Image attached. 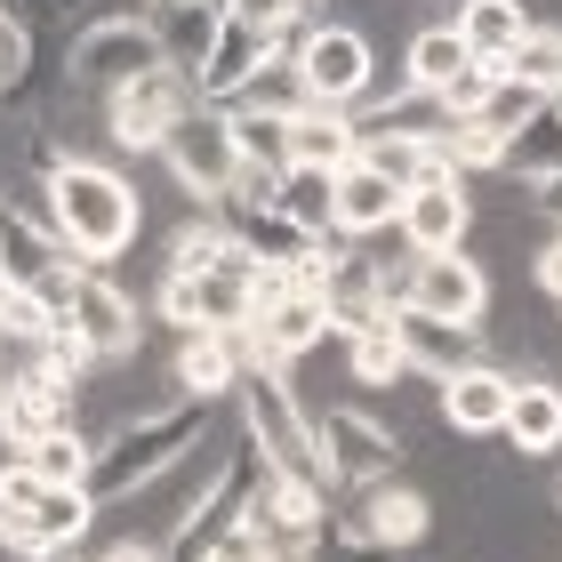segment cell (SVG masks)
I'll return each instance as SVG.
<instances>
[{"label":"cell","instance_id":"18","mask_svg":"<svg viewBox=\"0 0 562 562\" xmlns=\"http://www.w3.org/2000/svg\"><path fill=\"white\" fill-rule=\"evenodd\" d=\"M353 522H362L370 539L402 562V554H411L426 530H434V498H426V491H411L402 474H386V482H370V491H353Z\"/></svg>","mask_w":562,"mask_h":562},{"label":"cell","instance_id":"23","mask_svg":"<svg viewBox=\"0 0 562 562\" xmlns=\"http://www.w3.org/2000/svg\"><path fill=\"white\" fill-rule=\"evenodd\" d=\"M145 16H153V33H161V57L193 81V65L210 57L225 9H217V0H145Z\"/></svg>","mask_w":562,"mask_h":562},{"label":"cell","instance_id":"37","mask_svg":"<svg viewBox=\"0 0 562 562\" xmlns=\"http://www.w3.org/2000/svg\"><path fill=\"white\" fill-rule=\"evenodd\" d=\"M234 24H258V33H281V24H305L314 16V0H217Z\"/></svg>","mask_w":562,"mask_h":562},{"label":"cell","instance_id":"4","mask_svg":"<svg viewBox=\"0 0 562 562\" xmlns=\"http://www.w3.org/2000/svg\"><path fill=\"white\" fill-rule=\"evenodd\" d=\"M153 65H169V57H161V33H153L145 9H105V16H89L81 33H65V81L81 97H97V105H105L113 89H130L137 72H153Z\"/></svg>","mask_w":562,"mask_h":562},{"label":"cell","instance_id":"6","mask_svg":"<svg viewBox=\"0 0 562 562\" xmlns=\"http://www.w3.org/2000/svg\"><path fill=\"white\" fill-rule=\"evenodd\" d=\"M290 65L305 81V105H346L353 113V97L378 81V41L362 33V24H338V16L314 24L305 16L297 41H290Z\"/></svg>","mask_w":562,"mask_h":562},{"label":"cell","instance_id":"29","mask_svg":"<svg viewBox=\"0 0 562 562\" xmlns=\"http://www.w3.org/2000/svg\"><path fill=\"white\" fill-rule=\"evenodd\" d=\"M458 65H474V57H467V41L450 33V16L418 24V33H411V48H402V81H411V89H426V97H442Z\"/></svg>","mask_w":562,"mask_h":562},{"label":"cell","instance_id":"13","mask_svg":"<svg viewBox=\"0 0 562 562\" xmlns=\"http://www.w3.org/2000/svg\"><path fill=\"white\" fill-rule=\"evenodd\" d=\"M322 338H338V329H329V305L314 290H290V273H281V290L249 314V362H273V370L305 362Z\"/></svg>","mask_w":562,"mask_h":562},{"label":"cell","instance_id":"19","mask_svg":"<svg viewBox=\"0 0 562 562\" xmlns=\"http://www.w3.org/2000/svg\"><path fill=\"white\" fill-rule=\"evenodd\" d=\"M273 57V33H258V24H234L225 16L217 24V41H210V57L193 65V97L201 105H234V97L258 81V65Z\"/></svg>","mask_w":562,"mask_h":562},{"label":"cell","instance_id":"22","mask_svg":"<svg viewBox=\"0 0 562 562\" xmlns=\"http://www.w3.org/2000/svg\"><path fill=\"white\" fill-rule=\"evenodd\" d=\"M506 442H515V458H554L562 450V386L547 370H522L515 378V402H506Z\"/></svg>","mask_w":562,"mask_h":562},{"label":"cell","instance_id":"33","mask_svg":"<svg viewBox=\"0 0 562 562\" xmlns=\"http://www.w3.org/2000/svg\"><path fill=\"white\" fill-rule=\"evenodd\" d=\"M498 72L506 81H530V89H562V24H530V33L498 57Z\"/></svg>","mask_w":562,"mask_h":562},{"label":"cell","instance_id":"36","mask_svg":"<svg viewBox=\"0 0 562 562\" xmlns=\"http://www.w3.org/2000/svg\"><path fill=\"white\" fill-rule=\"evenodd\" d=\"M48 329H57V314H48V305L24 290V281H9V290H0V338H16V346H41Z\"/></svg>","mask_w":562,"mask_h":562},{"label":"cell","instance_id":"41","mask_svg":"<svg viewBox=\"0 0 562 562\" xmlns=\"http://www.w3.org/2000/svg\"><path fill=\"white\" fill-rule=\"evenodd\" d=\"M530 281H539L547 297H562V234H554V241L539 249V258H530Z\"/></svg>","mask_w":562,"mask_h":562},{"label":"cell","instance_id":"17","mask_svg":"<svg viewBox=\"0 0 562 562\" xmlns=\"http://www.w3.org/2000/svg\"><path fill=\"white\" fill-rule=\"evenodd\" d=\"M394 338H402V362H411V378H426V386L491 353L474 322H442V314H418V305H394Z\"/></svg>","mask_w":562,"mask_h":562},{"label":"cell","instance_id":"30","mask_svg":"<svg viewBox=\"0 0 562 562\" xmlns=\"http://www.w3.org/2000/svg\"><path fill=\"white\" fill-rule=\"evenodd\" d=\"M329 177H338V169H305V161H290L273 177V210L290 217L297 234H329V201H338V193H329Z\"/></svg>","mask_w":562,"mask_h":562},{"label":"cell","instance_id":"10","mask_svg":"<svg viewBox=\"0 0 562 562\" xmlns=\"http://www.w3.org/2000/svg\"><path fill=\"white\" fill-rule=\"evenodd\" d=\"M97 530V498L81 482H41V498L24 515H0V547L16 562H41V554H72Z\"/></svg>","mask_w":562,"mask_h":562},{"label":"cell","instance_id":"2","mask_svg":"<svg viewBox=\"0 0 562 562\" xmlns=\"http://www.w3.org/2000/svg\"><path fill=\"white\" fill-rule=\"evenodd\" d=\"M41 193H48V217H57V241L72 249V266H113L145 234V193L97 153H72Z\"/></svg>","mask_w":562,"mask_h":562},{"label":"cell","instance_id":"31","mask_svg":"<svg viewBox=\"0 0 562 562\" xmlns=\"http://www.w3.org/2000/svg\"><path fill=\"white\" fill-rule=\"evenodd\" d=\"M554 169H562V113H554V105H539L515 137H506L498 177H522V186H530V177H554Z\"/></svg>","mask_w":562,"mask_h":562},{"label":"cell","instance_id":"27","mask_svg":"<svg viewBox=\"0 0 562 562\" xmlns=\"http://www.w3.org/2000/svg\"><path fill=\"white\" fill-rule=\"evenodd\" d=\"M225 258H241V241H234V225H225L217 210L177 217L169 241H161V266H177V273H217Z\"/></svg>","mask_w":562,"mask_h":562},{"label":"cell","instance_id":"40","mask_svg":"<svg viewBox=\"0 0 562 562\" xmlns=\"http://www.w3.org/2000/svg\"><path fill=\"white\" fill-rule=\"evenodd\" d=\"M522 201H530V210H539L547 225H562V169H554V177H530Z\"/></svg>","mask_w":562,"mask_h":562},{"label":"cell","instance_id":"43","mask_svg":"<svg viewBox=\"0 0 562 562\" xmlns=\"http://www.w3.org/2000/svg\"><path fill=\"white\" fill-rule=\"evenodd\" d=\"M418 9H434V16H450V9H458V0H418Z\"/></svg>","mask_w":562,"mask_h":562},{"label":"cell","instance_id":"12","mask_svg":"<svg viewBox=\"0 0 562 562\" xmlns=\"http://www.w3.org/2000/svg\"><path fill=\"white\" fill-rule=\"evenodd\" d=\"M402 305H418V314H442V322H474V329H482V314H491V273H482V258H467V249H434V258H418V249H411Z\"/></svg>","mask_w":562,"mask_h":562},{"label":"cell","instance_id":"21","mask_svg":"<svg viewBox=\"0 0 562 562\" xmlns=\"http://www.w3.org/2000/svg\"><path fill=\"white\" fill-rule=\"evenodd\" d=\"M65 418H72V394L57 386V378H41V370L0 378V450L9 458H24L48 426H65Z\"/></svg>","mask_w":562,"mask_h":562},{"label":"cell","instance_id":"42","mask_svg":"<svg viewBox=\"0 0 562 562\" xmlns=\"http://www.w3.org/2000/svg\"><path fill=\"white\" fill-rule=\"evenodd\" d=\"M89 562H161V547H145V539H113L105 554H89Z\"/></svg>","mask_w":562,"mask_h":562},{"label":"cell","instance_id":"35","mask_svg":"<svg viewBox=\"0 0 562 562\" xmlns=\"http://www.w3.org/2000/svg\"><path fill=\"white\" fill-rule=\"evenodd\" d=\"M539 105H547V89H530V81H506V72H498V81H491V97L474 105V121H491L498 137H515V130H522V121L539 113Z\"/></svg>","mask_w":562,"mask_h":562},{"label":"cell","instance_id":"5","mask_svg":"<svg viewBox=\"0 0 562 562\" xmlns=\"http://www.w3.org/2000/svg\"><path fill=\"white\" fill-rule=\"evenodd\" d=\"M305 418H314V442H322L338 491H370V482L402 474V458H411V434L386 411H370V402H314Z\"/></svg>","mask_w":562,"mask_h":562},{"label":"cell","instance_id":"9","mask_svg":"<svg viewBox=\"0 0 562 562\" xmlns=\"http://www.w3.org/2000/svg\"><path fill=\"white\" fill-rule=\"evenodd\" d=\"M65 322L89 338L97 362H137V353H145V297H137L113 266H81V273H72Z\"/></svg>","mask_w":562,"mask_h":562},{"label":"cell","instance_id":"16","mask_svg":"<svg viewBox=\"0 0 562 562\" xmlns=\"http://www.w3.org/2000/svg\"><path fill=\"white\" fill-rule=\"evenodd\" d=\"M322 305H329V329H338V338H353V329H378V322H394L386 266H378L362 241H346V249H338V266H329V281H322Z\"/></svg>","mask_w":562,"mask_h":562},{"label":"cell","instance_id":"8","mask_svg":"<svg viewBox=\"0 0 562 562\" xmlns=\"http://www.w3.org/2000/svg\"><path fill=\"white\" fill-rule=\"evenodd\" d=\"M193 105H201V97H193L186 72H177V65H153V72H137L130 89H113V97H105L97 130H105L113 153H130V161H137V153H161V137H169Z\"/></svg>","mask_w":562,"mask_h":562},{"label":"cell","instance_id":"14","mask_svg":"<svg viewBox=\"0 0 562 562\" xmlns=\"http://www.w3.org/2000/svg\"><path fill=\"white\" fill-rule=\"evenodd\" d=\"M506 402H515V370L506 362H467L450 378H434V411H442L450 434H467V442H491V434L506 426Z\"/></svg>","mask_w":562,"mask_h":562},{"label":"cell","instance_id":"38","mask_svg":"<svg viewBox=\"0 0 562 562\" xmlns=\"http://www.w3.org/2000/svg\"><path fill=\"white\" fill-rule=\"evenodd\" d=\"M491 81H498V72L482 65V57H474V65H458V72H450V89L434 97V105H442V121H458V113H474L482 97H491Z\"/></svg>","mask_w":562,"mask_h":562},{"label":"cell","instance_id":"3","mask_svg":"<svg viewBox=\"0 0 562 562\" xmlns=\"http://www.w3.org/2000/svg\"><path fill=\"white\" fill-rule=\"evenodd\" d=\"M234 411H241L249 450H258L273 474L338 491V482H329V458H322V442H314V418H305V402H297V386H290V370L249 362V370H241V386H234Z\"/></svg>","mask_w":562,"mask_h":562},{"label":"cell","instance_id":"11","mask_svg":"<svg viewBox=\"0 0 562 562\" xmlns=\"http://www.w3.org/2000/svg\"><path fill=\"white\" fill-rule=\"evenodd\" d=\"M467 234H474V186L458 169H434V177H418V186L402 193V217H394L402 249L434 258V249H467Z\"/></svg>","mask_w":562,"mask_h":562},{"label":"cell","instance_id":"1","mask_svg":"<svg viewBox=\"0 0 562 562\" xmlns=\"http://www.w3.org/2000/svg\"><path fill=\"white\" fill-rule=\"evenodd\" d=\"M210 411H217V402H193V394H161V402H145V411H130L113 434H97L81 491H89L97 506L137 498L153 474H169L193 442H210V434H217V426H210Z\"/></svg>","mask_w":562,"mask_h":562},{"label":"cell","instance_id":"24","mask_svg":"<svg viewBox=\"0 0 562 562\" xmlns=\"http://www.w3.org/2000/svg\"><path fill=\"white\" fill-rule=\"evenodd\" d=\"M530 24H539L530 0H458V9H450V33L467 41V57H482L491 72H498V57L530 33Z\"/></svg>","mask_w":562,"mask_h":562},{"label":"cell","instance_id":"44","mask_svg":"<svg viewBox=\"0 0 562 562\" xmlns=\"http://www.w3.org/2000/svg\"><path fill=\"white\" fill-rule=\"evenodd\" d=\"M554 338H562V297H554Z\"/></svg>","mask_w":562,"mask_h":562},{"label":"cell","instance_id":"15","mask_svg":"<svg viewBox=\"0 0 562 562\" xmlns=\"http://www.w3.org/2000/svg\"><path fill=\"white\" fill-rule=\"evenodd\" d=\"M249 370V329H186L169 346V394L193 402H225Z\"/></svg>","mask_w":562,"mask_h":562},{"label":"cell","instance_id":"20","mask_svg":"<svg viewBox=\"0 0 562 562\" xmlns=\"http://www.w3.org/2000/svg\"><path fill=\"white\" fill-rule=\"evenodd\" d=\"M329 234H346V241H378V234H394V217H402V186H386L370 161H346L338 177H329Z\"/></svg>","mask_w":562,"mask_h":562},{"label":"cell","instance_id":"39","mask_svg":"<svg viewBox=\"0 0 562 562\" xmlns=\"http://www.w3.org/2000/svg\"><path fill=\"white\" fill-rule=\"evenodd\" d=\"M33 498H41V474H33V458H0V515H24Z\"/></svg>","mask_w":562,"mask_h":562},{"label":"cell","instance_id":"48","mask_svg":"<svg viewBox=\"0 0 562 562\" xmlns=\"http://www.w3.org/2000/svg\"><path fill=\"white\" fill-rule=\"evenodd\" d=\"M554 498H562V491H554Z\"/></svg>","mask_w":562,"mask_h":562},{"label":"cell","instance_id":"32","mask_svg":"<svg viewBox=\"0 0 562 562\" xmlns=\"http://www.w3.org/2000/svg\"><path fill=\"white\" fill-rule=\"evenodd\" d=\"M225 121H234V153H241V169H266V177L290 169V113H249V105H225Z\"/></svg>","mask_w":562,"mask_h":562},{"label":"cell","instance_id":"28","mask_svg":"<svg viewBox=\"0 0 562 562\" xmlns=\"http://www.w3.org/2000/svg\"><path fill=\"white\" fill-rule=\"evenodd\" d=\"M346 346V378L362 394H394V386H411V362H402V338H394V322H378V329H353Z\"/></svg>","mask_w":562,"mask_h":562},{"label":"cell","instance_id":"47","mask_svg":"<svg viewBox=\"0 0 562 562\" xmlns=\"http://www.w3.org/2000/svg\"><path fill=\"white\" fill-rule=\"evenodd\" d=\"M0 290H9V281H0Z\"/></svg>","mask_w":562,"mask_h":562},{"label":"cell","instance_id":"34","mask_svg":"<svg viewBox=\"0 0 562 562\" xmlns=\"http://www.w3.org/2000/svg\"><path fill=\"white\" fill-rule=\"evenodd\" d=\"M89 450H97V442L65 418V426H48L24 458H33V474H41V482H81V474H89Z\"/></svg>","mask_w":562,"mask_h":562},{"label":"cell","instance_id":"46","mask_svg":"<svg viewBox=\"0 0 562 562\" xmlns=\"http://www.w3.org/2000/svg\"><path fill=\"white\" fill-rule=\"evenodd\" d=\"M0 193H9V169H0Z\"/></svg>","mask_w":562,"mask_h":562},{"label":"cell","instance_id":"7","mask_svg":"<svg viewBox=\"0 0 562 562\" xmlns=\"http://www.w3.org/2000/svg\"><path fill=\"white\" fill-rule=\"evenodd\" d=\"M161 169L177 177V193L193 201V210H217L225 193H234L241 177V153H234V121L225 105H193L177 130L161 137Z\"/></svg>","mask_w":562,"mask_h":562},{"label":"cell","instance_id":"25","mask_svg":"<svg viewBox=\"0 0 562 562\" xmlns=\"http://www.w3.org/2000/svg\"><path fill=\"white\" fill-rule=\"evenodd\" d=\"M353 153H362V121L346 105H297L290 113V161L305 169H346Z\"/></svg>","mask_w":562,"mask_h":562},{"label":"cell","instance_id":"45","mask_svg":"<svg viewBox=\"0 0 562 562\" xmlns=\"http://www.w3.org/2000/svg\"><path fill=\"white\" fill-rule=\"evenodd\" d=\"M547 105H554V113H562V89H554V97H547Z\"/></svg>","mask_w":562,"mask_h":562},{"label":"cell","instance_id":"26","mask_svg":"<svg viewBox=\"0 0 562 562\" xmlns=\"http://www.w3.org/2000/svg\"><path fill=\"white\" fill-rule=\"evenodd\" d=\"M353 161H370L386 186L411 193L418 177L442 169V145H434V130H362V153H353Z\"/></svg>","mask_w":562,"mask_h":562}]
</instances>
